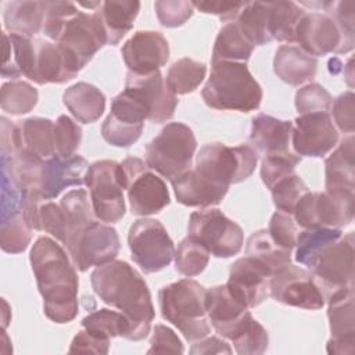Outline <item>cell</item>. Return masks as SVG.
<instances>
[{"instance_id": "cell-29", "label": "cell", "mask_w": 355, "mask_h": 355, "mask_svg": "<svg viewBox=\"0 0 355 355\" xmlns=\"http://www.w3.org/2000/svg\"><path fill=\"white\" fill-rule=\"evenodd\" d=\"M3 65L1 76L11 78L17 80L19 76H26L33 80L35 76V61H36V47L35 39L15 35L3 33Z\"/></svg>"}, {"instance_id": "cell-16", "label": "cell", "mask_w": 355, "mask_h": 355, "mask_svg": "<svg viewBox=\"0 0 355 355\" xmlns=\"http://www.w3.org/2000/svg\"><path fill=\"white\" fill-rule=\"evenodd\" d=\"M55 43L73 53L85 67L104 44H108L100 12L87 14L79 10L62 25Z\"/></svg>"}, {"instance_id": "cell-47", "label": "cell", "mask_w": 355, "mask_h": 355, "mask_svg": "<svg viewBox=\"0 0 355 355\" xmlns=\"http://www.w3.org/2000/svg\"><path fill=\"white\" fill-rule=\"evenodd\" d=\"M301 157L294 153L265 155L261 162V178L263 184L270 190L279 180L294 173Z\"/></svg>"}, {"instance_id": "cell-53", "label": "cell", "mask_w": 355, "mask_h": 355, "mask_svg": "<svg viewBox=\"0 0 355 355\" xmlns=\"http://www.w3.org/2000/svg\"><path fill=\"white\" fill-rule=\"evenodd\" d=\"M268 232L279 247L288 251H291L295 247L298 230L295 220L291 218L290 214L276 211L269 220Z\"/></svg>"}, {"instance_id": "cell-33", "label": "cell", "mask_w": 355, "mask_h": 355, "mask_svg": "<svg viewBox=\"0 0 355 355\" xmlns=\"http://www.w3.org/2000/svg\"><path fill=\"white\" fill-rule=\"evenodd\" d=\"M21 140V150L47 159L55 155L54 122L49 118L31 116L17 123Z\"/></svg>"}, {"instance_id": "cell-54", "label": "cell", "mask_w": 355, "mask_h": 355, "mask_svg": "<svg viewBox=\"0 0 355 355\" xmlns=\"http://www.w3.org/2000/svg\"><path fill=\"white\" fill-rule=\"evenodd\" d=\"M333 112V118L334 122L337 125V128L344 132V133H354V128H355V96L354 93L345 92L343 94H340L331 104V110Z\"/></svg>"}, {"instance_id": "cell-42", "label": "cell", "mask_w": 355, "mask_h": 355, "mask_svg": "<svg viewBox=\"0 0 355 355\" xmlns=\"http://www.w3.org/2000/svg\"><path fill=\"white\" fill-rule=\"evenodd\" d=\"M37 90L24 80L6 82L0 89L1 110L11 115L28 114L37 104Z\"/></svg>"}, {"instance_id": "cell-26", "label": "cell", "mask_w": 355, "mask_h": 355, "mask_svg": "<svg viewBox=\"0 0 355 355\" xmlns=\"http://www.w3.org/2000/svg\"><path fill=\"white\" fill-rule=\"evenodd\" d=\"M293 122L277 119L266 114H258L252 118L250 141L255 151L263 155L287 154L290 151Z\"/></svg>"}, {"instance_id": "cell-22", "label": "cell", "mask_w": 355, "mask_h": 355, "mask_svg": "<svg viewBox=\"0 0 355 355\" xmlns=\"http://www.w3.org/2000/svg\"><path fill=\"white\" fill-rule=\"evenodd\" d=\"M36 61L33 82L37 85L65 83L83 68L82 62L68 49L58 43L35 39Z\"/></svg>"}, {"instance_id": "cell-3", "label": "cell", "mask_w": 355, "mask_h": 355, "mask_svg": "<svg viewBox=\"0 0 355 355\" xmlns=\"http://www.w3.org/2000/svg\"><path fill=\"white\" fill-rule=\"evenodd\" d=\"M201 97L214 110L250 112L261 105L262 89L245 62L222 61L212 64Z\"/></svg>"}, {"instance_id": "cell-19", "label": "cell", "mask_w": 355, "mask_h": 355, "mask_svg": "<svg viewBox=\"0 0 355 355\" xmlns=\"http://www.w3.org/2000/svg\"><path fill=\"white\" fill-rule=\"evenodd\" d=\"M273 273L254 257L245 255L234 261L226 283L229 291L248 308H255L270 295Z\"/></svg>"}, {"instance_id": "cell-51", "label": "cell", "mask_w": 355, "mask_h": 355, "mask_svg": "<svg viewBox=\"0 0 355 355\" xmlns=\"http://www.w3.org/2000/svg\"><path fill=\"white\" fill-rule=\"evenodd\" d=\"M157 18L162 26H182L194 12L191 1L184 0H158L154 3Z\"/></svg>"}, {"instance_id": "cell-37", "label": "cell", "mask_w": 355, "mask_h": 355, "mask_svg": "<svg viewBox=\"0 0 355 355\" xmlns=\"http://www.w3.org/2000/svg\"><path fill=\"white\" fill-rule=\"evenodd\" d=\"M252 50H254V46L247 40V37L239 29L237 24L233 21L226 24L219 31L212 49L211 62L212 64L222 62V61L245 62L250 60Z\"/></svg>"}, {"instance_id": "cell-34", "label": "cell", "mask_w": 355, "mask_h": 355, "mask_svg": "<svg viewBox=\"0 0 355 355\" xmlns=\"http://www.w3.org/2000/svg\"><path fill=\"white\" fill-rule=\"evenodd\" d=\"M46 1H11L4 10V26L10 33L33 37L43 29Z\"/></svg>"}, {"instance_id": "cell-49", "label": "cell", "mask_w": 355, "mask_h": 355, "mask_svg": "<svg viewBox=\"0 0 355 355\" xmlns=\"http://www.w3.org/2000/svg\"><path fill=\"white\" fill-rule=\"evenodd\" d=\"M333 97L319 83H309L297 90L295 108L300 115L312 112H330Z\"/></svg>"}, {"instance_id": "cell-44", "label": "cell", "mask_w": 355, "mask_h": 355, "mask_svg": "<svg viewBox=\"0 0 355 355\" xmlns=\"http://www.w3.org/2000/svg\"><path fill=\"white\" fill-rule=\"evenodd\" d=\"M32 227L25 220L22 212H15L7 219L1 220L0 247L4 252L19 254L24 252L32 239Z\"/></svg>"}, {"instance_id": "cell-39", "label": "cell", "mask_w": 355, "mask_h": 355, "mask_svg": "<svg viewBox=\"0 0 355 355\" xmlns=\"http://www.w3.org/2000/svg\"><path fill=\"white\" fill-rule=\"evenodd\" d=\"M245 254L262 262L273 275L291 263V251L279 247L266 229L257 230L248 237Z\"/></svg>"}, {"instance_id": "cell-4", "label": "cell", "mask_w": 355, "mask_h": 355, "mask_svg": "<svg viewBox=\"0 0 355 355\" xmlns=\"http://www.w3.org/2000/svg\"><path fill=\"white\" fill-rule=\"evenodd\" d=\"M205 297L207 290L191 279H182L164 286L158 291L162 318L176 326L190 343L201 340L211 333Z\"/></svg>"}, {"instance_id": "cell-63", "label": "cell", "mask_w": 355, "mask_h": 355, "mask_svg": "<svg viewBox=\"0 0 355 355\" xmlns=\"http://www.w3.org/2000/svg\"><path fill=\"white\" fill-rule=\"evenodd\" d=\"M329 65L330 67H333L334 65V71L331 72V73H338L340 71H341V62H340V60L338 58H331L330 61H329ZM330 71L333 69V68H329Z\"/></svg>"}, {"instance_id": "cell-6", "label": "cell", "mask_w": 355, "mask_h": 355, "mask_svg": "<svg viewBox=\"0 0 355 355\" xmlns=\"http://www.w3.org/2000/svg\"><path fill=\"white\" fill-rule=\"evenodd\" d=\"M196 148L193 130L182 122H171L147 144L146 164L161 176L173 180L190 169Z\"/></svg>"}, {"instance_id": "cell-20", "label": "cell", "mask_w": 355, "mask_h": 355, "mask_svg": "<svg viewBox=\"0 0 355 355\" xmlns=\"http://www.w3.org/2000/svg\"><path fill=\"white\" fill-rule=\"evenodd\" d=\"M121 54L129 72L148 75L166 64L169 44L161 32L137 31L125 42Z\"/></svg>"}, {"instance_id": "cell-41", "label": "cell", "mask_w": 355, "mask_h": 355, "mask_svg": "<svg viewBox=\"0 0 355 355\" xmlns=\"http://www.w3.org/2000/svg\"><path fill=\"white\" fill-rule=\"evenodd\" d=\"M205 73L207 65L204 62L184 57L169 67L165 83L175 96L189 94L200 86L205 78Z\"/></svg>"}, {"instance_id": "cell-21", "label": "cell", "mask_w": 355, "mask_h": 355, "mask_svg": "<svg viewBox=\"0 0 355 355\" xmlns=\"http://www.w3.org/2000/svg\"><path fill=\"white\" fill-rule=\"evenodd\" d=\"M205 305L208 319L216 333L229 340H233L252 318L250 308L239 301L226 284L207 290Z\"/></svg>"}, {"instance_id": "cell-28", "label": "cell", "mask_w": 355, "mask_h": 355, "mask_svg": "<svg viewBox=\"0 0 355 355\" xmlns=\"http://www.w3.org/2000/svg\"><path fill=\"white\" fill-rule=\"evenodd\" d=\"M171 183L178 202L186 207L207 208L218 205L229 190L211 183L194 169H189L171 180Z\"/></svg>"}, {"instance_id": "cell-2", "label": "cell", "mask_w": 355, "mask_h": 355, "mask_svg": "<svg viewBox=\"0 0 355 355\" xmlns=\"http://www.w3.org/2000/svg\"><path fill=\"white\" fill-rule=\"evenodd\" d=\"M92 287L103 302L126 315L130 323L132 341H140L150 333L155 318L147 283L125 261H111L97 266L90 276Z\"/></svg>"}, {"instance_id": "cell-59", "label": "cell", "mask_w": 355, "mask_h": 355, "mask_svg": "<svg viewBox=\"0 0 355 355\" xmlns=\"http://www.w3.org/2000/svg\"><path fill=\"white\" fill-rule=\"evenodd\" d=\"M1 121V157H12L21 151V140L17 123H12L6 116Z\"/></svg>"}, {"instance_id": "cell-15", "label": "cell", "mask_w": 355, "mask_h": 355, "mask_svg": "<svg viewBox=\"0 0 355 355\" xmlns=\"http://www.w3.org/2000/svg\"><path fill=\"white\" fill-rule=\"evenodd\" d=\"M270 297L284 305L316 311L324 306V297L311 272L288 263L270 279Z\"/></svg>"}, {"instance_id": "cell-1", "label": "cell", "mask_w": 355, "mask_h": 355, "mask_svg": "<svg viewBox=\"0 0 355 355\" xmlns=\"http://www.w3.org/2000/svg\"><path fill=\"white\" fill-rule=\"evenodd\" d=\"M32 272L43 298V312L54 323L72 322L79 311V280L64 248L47 236L39 237L29 255Z\"/></svg>"}, {"instance_id": "cell-61", "label": "cell", "mask_w": 355, "mask_h": 355, "mask_svg": "<svg viewBox=\"0 0 355 355\" xmlns=\"http://www.w3.org/2000/svg\"><path fill=\"white\" fill-rule=\"evenodd\" d=\"M1 304H3V311H1V326L3 329L7 327L10 319H11V311H10V306L7 304V301L3 298L1 300Z\"/></svg>"}, {"instance_id": "cell-45", "label": "cell", "mask_w": 355, "mask_h": 355, "mask_svg": "<svg viewBox=\"0 0 355 355\" xmlns=\"http://www.w3.org/2000/svg\"><path fill=\"white\" fill-rule=\"evenodd\" d=\"M173 258L176 270L183 276L193 277L200 275L207 268L209 252L205 247L187 236L179 243Z\"/></svg>"}, {"instance_id": "cell-7", "label": "cell", "mask_w": 355, "mask_h": 355, "mask_svg": "<svg viewBox=\"0 0 355 355\" xmlns=\"http://www.w3.org/2000/svg\"><path fill=\"white\" fill-rule=\"evenodd\" d=\"M85 184L90 191V201L96 218L104 223H115L125 215L123 198L125 176L119 162L101 159L89 165Z\"/></svg>"}, {"instance_id": "cell-40", "label": "cell", "mask_w": 355, "mask_h": 355, "mask_svg": "<svg viewBox=\"0 0 355 355\" xmlns=\"http://www.w3.org/2000/svg\"><path fill=\"white\" fill-rule=\"evenodd\" d=\"M305 11L294 1H269V35L272 40L294 43L295 29Z\"/></svg>"}, {"instance_id": "cell-52", "label": "cell", "mask_w": 355, "mask_h": 355, "mask_svg": "<svg viewBox=\"0 0 355 355\" xmlns=\"http://www.w3.org/2000/svg\"><path fill=\"white\" fill-rule=\"evenodd\" d=\"M79 10L71 1H46L43 33L55 43L62 25Z\"/></svg>"}, {"instance_id": "cell-24", "label": "cell", "mask_w": 355, "mask_h": 355, "mask_svg": "<svg viewBox=\"0 0 355 355\" xmlns=\"http://www.w3.org/2000/svg\"><path fill=\"white\" fill-rule=\"evenodd\" d=\"M327 302V318L331 333V338L327 341V352L352 355L355 351L354 288L331 297Z\"/></svg>"}, {"instance_id": "cell-12", "label": "cell", "mask_w": 355, "mask_h": 355, "mask_svg": "<svg viewBox=\"0 0 355 355\" xmlns=\"http://www.w3.org/2000/svg\"><path fill=\"white\" fill-rule=\"evenodd\" d=\"M354 233L341 236L327 247L311 269L315 283L322 291L324 301L354 288Z\"/></svg>"}, {"instance_id": "cell-48", "label": "cell", "mask_w": 355, "mask_h": 355, "mask_svg": "<svg viewBox=\"0 0 355 355\" xmlns=\"http://www.w3.org/2000/svg\"><path fill=\"white\" fill-rule=\"evenodd\" d=\"M309 191L305 182L295 173L279 180L272 189V198L273 204L279 211H283L286 214H293L295 204L298 200Z\"/></svg>"}, {"instance_id": "cell-56", "label": "cell", "mask_w": 355, "mask_h": 355, "mask_svg": "<svg viewBox=\"0 0 355 355\" xmlns=\"http://www.w3.org/2000/svg\"><path fill=\"white\" fill-rule=\"evenodd\" d=\"M183 344L172 329L164 324H155L150 340V349L147 351L148 354H183Z\"/></svg>"}, {"instance_id": "cell-25", "label": "cell", "mask_w": 355, "mask_h": 355, "mask_svg": "<svg viewBox=\"0 0 355 355\" xmlns=\"http://www.w3.org/2000/svg\"><path fill=\"white\" fill-rule=\"evenodd\" d=\"M89 165L80 155H53L42 162L39 190L44 200L55 198L64 189L85 183V173Z\"/></svg>"}, {"instance_id": "cell-30", "label": "cell", "mask_w": 355, "mask_h": 355, "mask_svg": "<svg viewBox=\"0 0 355 355\" xmlns=\"http://www.w3.org/2000/svg\"><path fill=\"white\" fill-rule=\"evenodd\" d=\"M275 73L280 80L291 86H300L316 75L318 60L298 46L283 44L277 49L273 60Z\"/></svg>"}, {"instance_id": "cell-43", "label": "cell", "mask_w": 355, "mask_h": 355, "mask_svg": "<svg viewBox=\"0 0 355 355\" xmlns=\"http://www.w3.org/2000/svg\"><path fill=\"white\" fill-rule=\"evenodd\" d=\"M80 323L83 329L108 338H114L118 336L126 340L130 338L129 319L121 311H111L103 308L85 316Z\"/></svg>"}, {"instance_id": "cell-36", "label": "cell", "mask_w": 355, "mask_h": 355, "mask_svg": "<svg viewBox=\"0 0 355 355\" xmlns=\"http://www.w3.org/2000/svg\"><path fill=\"white\" fill-rule=\"evenodd\" d=\"M343 236L341 229L336 227H311L297 236L295 261L312 269L323 251L334 244Z\"/></svg>"}, {"instance_id": "cell-13", "label": "cell", "mask_w": 355, "mask_h": 355, "mask_svg": "<svg viewBox=\"0 0 355 355\" xmlns=\"http://www.w3.org/2000/svg\"><path fill=\"white\" fill-rule=\"evenodd\" d=\"M295 43L312 57L329 53H348L354 49L355 33L344 31L326 12H305L295 29Z\"/></svg>"}, {"instance_id": "cell-9", "label": "cell", "mask_w": 355, "mask_h": 355, "mask_svg": "<svg viewBox=\"0 0 355 355\" xmlns=\"http://www.w3.org/2000/svg\"><path fill=\"white\" fill-rule=\"evenodd\" d=\"M128 244L133 262L144 273L165 269L173 259L175 245L165 226L150 218L137 219L129 229Z\"/></svg>"}, {"instance_id": "cell-50", "label": "cell", "mask_w": 355, "mask_h": 355, "mask_svg": "<svg viewBox=\"0 0 355 355\" xmlns=\"http://www.w3.org/2000/svg\"><path fill=\"white\" fill-rule=\"evenodd\" d=\"M82 140V128L68 115H60L54 122L55 155L71 157Z\"/></svg>"}, {"instance_id": "cell-46", "label": "cell", "mask_w": 355, "mask_h": 355, "mask_svg": "<svg viewBox=\"0 0 355 355\" xmlns=\"http://www.w3.org/2000/svg\"><path fill=\"white\" fill-rule=\"evenodd\" d=\"M232 343L240 355H259L268 349L269 334L258 320L251 318Z\"/></svg>"}, {"instance_id": "cell-58", "label": "cell", "mask_w": 355, "mask_h": 355, "mask_svg": "<svg viewBox=\"0 0 355 355\" xmlns=\"http://www.w3.org/2000/svg\"><path fill=\"white\" fill-rule=\"evenodd\" d=\"M193 7L204 14H215L223 22H233L245 3L243 1H191Z\"/></svg>"}, {"instance_id": "cell-62", "label": "cell", "mask_w": 355, "mask_h": 355, "mask_svg": "<svg viewBox=\"0 0 355 355\" xmlns=\"http://www.w3.org/2000/svg\"><path fill=\"white\" fill-rule=\"evenodd\" d=\"M352 62H354V58H349L348 60V62H347V65L344 67V69H347L348 71V73L345 75V79H347V83H348V86L349 87H354V73H352Z\"/></svg>"}, {"instance_id": "cell-11", "label": "cell", "mask_w": 355, "mask_h": 355, "mask_svg": "<svg viewBox=\"0 0 355 355\" xmlns=\"http://www.w3.org/2000/svg\"><path fill=\"white\" fill-rule=\"evenodd\" d=\"M150 112L141 97L125 87L111 104V111L101 125L103 139L115 147H130L141 136Z\"/></svg>"}, {"instance_id": "cell-60", "label": "cell", "mask_w": 355, "mask_h": 355, "mask_svg": "<svg viewBox=\"0 0 355 355\" xmlns=\"http://www.w3.org/2000/svg\"><path fill=\"white\" fill-rule=\"evenodd\" d=\"M190 354H232V348L218 337H204L193 344Z\"/></svg>"}, {"instance_id": "cell-32", "label": "cell", "mask_w": 355, "mask_h": 355, "mask_svg": "<svg viewBox=\"0 0 355 355\" xmlns=\"http://www.w3.org/2000/svg\"><path fill=\"white\" fill-rule=\"evenodd\" d=\"M65 107L82 123L96 122L105 110V96L87 82H78L69 86L62 96Z\"/></svg>"}, {"instance_id": "cell-57", "label": "cell", "mask_w": 355, "mask_h": 355, "mask_svg": "<svg viewBox=\"0 0 355 355\" xmlns=\"http://www.w3.org/2000/svg\"><path fill=\"white\" fill-rule=\"evenodd\" d=\"M110 340L111 338L108 337L83 329L73 337L69 345V352H90L105 355L110 351Z\"/></svg>"}, {"instance_id": "cell-27", "label": "cell", "mask_w": 355, "mask_h": 355, "mask_svg": "<svg viewBox=\"0 0 355 355\" xmlns=\"http://www.w3.org/2000/svg\"><path fill=\"white\" fill-rule=\"evenodd\" d=\"M354 136L341 140V144L326 159V191L331 194H355Z\"/></svg>"}, {"instance_id": "cell-14", "label": "cell", "mask_w": 355, "mask_h": 355, "mask_svg": "<svg viewBox=\"0 0 355 355\" xmlns=\"http://www.w3.org/2000/svg\"><path fill=\"white\" fill-rule=\"evenodd\" d=\"M355 194L340 196L327 191H306L294 207L297 225L304 229L336 227L349 225L354 220Z\"/></svg>"}, {"instance_id": "cell-8", "label": "cell", "mask_w": 355, "mask_h": 355, "mask_svg": "<svg viewBox=\"0 0 355 355\" xmlns=\"http://www.w3.org/2000/svg\"><path fill=\"white\" fill-rule=\"evenodd\" d=\"M187 232L190 239L200 243L216 258H230L239 254L244 244L241 227L216 208L193 212Z\"/></svg>"}, {"instance_id": "cell-5", "label": "cell", "mask_w": 355, "mask_h": 355, "mask_svg": "<svg viewBox=\"0 0 355 355\" xmlns=\"http://www.w3.org/2000/svg\"><path fill=\"white\" fill-rule=\"evenodd\" d=\"M258 153L250 144L229 147L222 143L204 144L196 159L194 171L211 183L229 189L248 179L255 171Z\"/></svg>"}, {"instance_id": "cell-10", "label": "cell", "mask_w": 355, "mask_h": 355, "mask_svg": "<svg viewBox=\"0 0 355 355\" xmlns=\"http://www.w3.org/2000/svg\"><path fill=\"white\" fill-rule=\"evenodd\" d=\"M125 176V190L133 215L148 216L162 211L171 202L165 182L150 171L137 157H128L121 162Z\"/></svg>"}, {"instance_id": "cell-17", "label": "cell", "mask_w": 355, "mask_h": 355, "mask_svg": "<svg viewBox=\"0 0 355 355\" xmlns=\"http://www.w3.org/2000/svg\"><path fill=\"white\" fill-rule=\"evenodd\" d=\"M119 248L121 241L116 230L97 219L85 229L68 255L78 270L86 272L92 266H101L114 261Z\"/></svg>"}, {"instance_id": "cell-38", "label": "cell", "mask_w": 355, "mask_h": 355, "mask_svg": "<svg viewBox=\"0 0 355 355\" xmlns=\"http://www.w3.org/2000/svg\"><path fill=\"white\" fill-rule=\"evenodd\" d=\"M269 1L245 3L236 18V24L247 40L255 46H263L272 40L269 35Z\"/></svg>"}, {"instance_id": "cell-55", "label": "cell", "mask_w": 355, "mask_h": 355, "mask_svg": "<svg viewBox=\"0 0 355 355\" xmlns=\"http://www.w3.org/2000/svg\"><path fill=\"white\" fill-rule=\"evenodd\" d=\"M40 226L42 230L50 233L55 240L64 241L65 237V216L61 205L51 201H44L40 205Z\"/></svg>"}, {"instance_id": "cell-31", "label": "cell", "mask_w": 355, "mask_h": 355, "mask_svg": "<svg viewBox=\"0 0 355 355\" xmlns=\"http://www.w3.org/2000/svg\"><path fill=\"white\" fill-rule=\"evenodd\" d=\"M65 216V237L62 244L69 251L85 229L97 220L90 197L86 190L76 189L68 191L60 201Z\"/></svg>"}, {"instance_id": "cell-35", "label": "cell", "mask_w": 355, "mask_h": 355, "mask_svg": "<svg viewBox=\"0 0 355 355\" xmlns=\"http://www.w3.org/2000/svg\"><path fill=\"white\" fill-rule=\"evenodd\" d=\"M140 11V1L110 0L101 4L100 17L107 32L108 44H118L121 39L133 28V22Z\"/></svg>"}, {"instance_id": "cell-18", "label": "cell", "mask_w": 355, "mask_h": 355, "mask_svg": "<svg viewBox=\"0 0 355 355\" xmlns=\"http://www.w3.org/2000/svg\"><path fill=\"white\" fill-rule=\"evenodd\" d=\"M294 122L291 144L297 155L320 158L338 141V132L329 112L304 114Z\"/></svg>"}, {"instance_id": "cell-23", "label": "cell", "mask_w": 355, "mask_h": 355, "mask_svg": "<svg viewBox=\"0 0 355 355\" xmlns=\"http://www.w3.org/2000/svg\"><path fill=\"white\" fill-rule=\"evenodd\" d=\"M125 86L130 87L141 97L148 108V119L151 122L162 123L173 116L178 98L168 89L161 71H155L148 75H136L128 72Z\"/></svg>"}]
</instances>
